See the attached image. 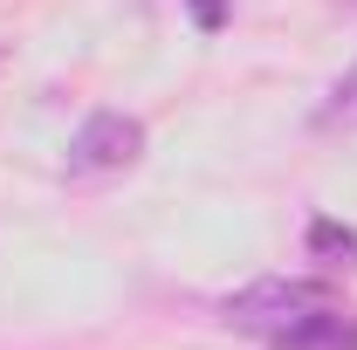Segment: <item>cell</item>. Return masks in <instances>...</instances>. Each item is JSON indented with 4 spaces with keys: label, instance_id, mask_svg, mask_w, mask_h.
Segmentation results:
<instances>
[{
    "label": "cell",
    "instance_id": "cell-3",
    "mask_svg": "<svg viewBox=\"0 0 357 350\" xmlns=\"http://www.w3.org/2000/svg\"><path fill=\"white\" fill-rule=\"evenodd\" d=\"M275 350H357V323L337 303H323V309H310L303 323H289V330L275 337Z\"/></svg>",
    "mask_w": 357,
    "mask_h": 350
},
{
    "label": "cell",
    "instance_id": "cell-4",
    "mask_svg": "<svg viewBox=\"0 0 357 350\" xmlns=\"http://www.w3.org/2000/svg\"><path fill=\"white\" fill-rule=\"evenodd\" d=\"M310 254H323V261H357V234L351 227H337V220H316L310 227Z\"/></svg>",
    "mask_w": 357,
    "mask_h": 350
},
{
    "label": "cell",
    "instance_id": "cell-5",
    "mask_svg": "<svg viewBox=\"0 0 357 350\" xmlns=\"http://www.w3.org/2000/svg\"><path fill=\"white\" fill-rule=\"evenodd\" d=\"M192 21H199V28H220V21H227V0H192Z\"/></svg>",
    "mask_w": 357,
    "mask_h": 350
},
{
    "label": "cell",
    "instance_id": "cell-1",
    "mask_svg": "<svg viewBox=\"0 0 357 350\" xmlns=\"http://www.w3.org/2000/svg\"><path fill=\"white\" fill-rule=\"evenodd\" d=\"M323 303H337L323 282H282V275H275V282L241 289V296L227 303V316H234L241 330H255V337H268V344H275L289 323H303V316H310V309H323Z\"/></svg>",
    "mask_w": 357,
    "mask_h": 350
},
{
    "label": "cell",
    "instance_id": "cell-2",
    "mask_svg": "<svg viewBox=\"0 0 357 350\" xmlns=\"http://www.w3.org/2000/svg\"><path fill=\"white\" fill-rule=\"evenodd\" d=\"M137 151H144V124L124 117V110H96L69 144V165L76 172H124Z\"/></svg>",
    "mask_w": 357,
    "mask_h": 350
}]
</instances>
